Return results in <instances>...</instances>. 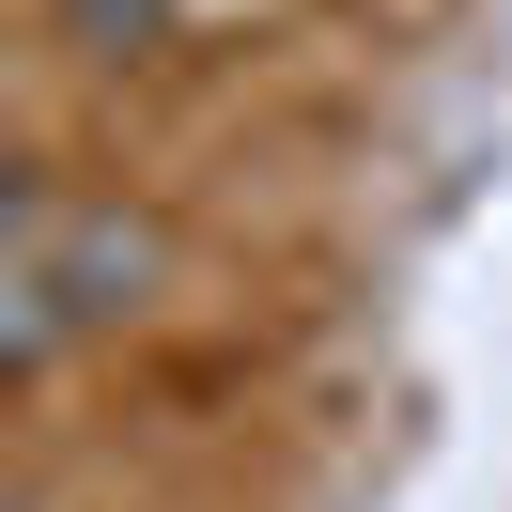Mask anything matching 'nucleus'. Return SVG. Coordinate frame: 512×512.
Returning a JSON list of instances; mask_svg holds the SVG:
<instances>
[{
  "mask_svg": "<svg viewBox=\"0 0 512 512\" xmlns=\"http://www.w3.org/2000/svg\"><path fill=\"white\" fill-rule=\"evenodd\" d=\"M140 280H156V233L140 218H63L47 187H16V311H0V357L47 373L94 311H140Z\"/></svg>",
  "mask_w": 512,
  "mask_h": 512,
  "instance_id": "nucleus-1",
  "label": "nucleus"
}]
</instances>
